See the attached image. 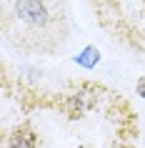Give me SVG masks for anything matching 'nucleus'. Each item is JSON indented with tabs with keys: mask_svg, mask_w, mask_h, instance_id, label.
<instances>
[{
	"mask_svg": "<svg viewBox=\"0 0 145 148\" xmlns=\"http://www.w3.org/2000/svg\"><path fill=\"white\" fill-rule=\"evenodd\" d=\"M98 60H100L98 48H85L83 53L75 58V63H78V65H83V68H95V65H98Z\"/></svg>",
	"mask_w": 145,
	"mask_h": 148,
	"instance_id": "obj_1",
	"label": "nucleus"
},
{
	"mask_svg": "<svg viewBox=\"0 0 145 148\" xmlns=\"http://www.w3.org/2000/svg\"><path fill=\"white\" fill-rule=\"evenodd\" d=\"M118 148H128V146H118Z\"/></svg>",
	"mask_w": 145,
	"mask_h": 148,
	"instance_id": "obj_3",
	"label": "nucleus"
},
{
	"mask_svg": "<svg viewBox=\"0 0 145 148\" xmlns=\"http://www.w3.org/2000/svg\"><path fill=\"white\" fill-rule=\"evenodd\" d=\"M135 90H138V95H140V98H145V78H138Z\"/></svg>",
	"mask_w": 145,
	"mask_h": 148,
	"instance_id": "obj_2",
	"label": "nucleus"
}]
</instances>
